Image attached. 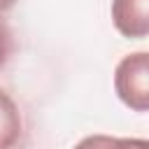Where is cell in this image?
I'll return each instance as SVG.
<instances>
[{"mask_svg": "<svg viewBox=\"0 0 149 149\" xmlns=\"http://www.w3.org/2000/svg\"><path fill=\"white\" fill-rule=\"evenodd\" d=\"M14 2H16V0H0V12L12 9V7H14Z\"/></svg>", "mask_w": 149, "mask_h": 149, "instance_id": "6", "label": "cell"}, {"mask_svg": "<svg viewBox=\"0 0 149 149\" xmlns=\"http://www.w3.org/2000/svg\"><path fill=\"white\" fill-rule=\"evenodd\" d=\"M23 135V119L16 102L0 88V149H12Z\"/></svg>", "mask_w": 149, "mask_h": 149, "instance_id": "3", "label": "cell"}, {"mask_svg": "<svg viewBox=\"0 0 149 149\" xmlns=\"http://www.w3.org/2000/svg\"><path fill=\"white\" fill-rule=\"evenodd\" d=\"M112 21L123 37H147L149 0H112Z\"/></svg>", "mask_w": 149, "mask_h": 149, "instance_id": "2", "label": "cell"}, {"mask_svg": "<svg viewBox=\"0 0 149 149\" xmlns=\"http://www.w3.org/2000/svg\"><path fill=\"white\" fill-rule=\"evenodd\" d=\"M12 47H14V42H12V30H9V26L0 19V70H2V68L7 65V61H9Z\"/></svg>", "mask_w": 149, "mask_h": 149, "instance_id": "5", "label": "cell"}, {"mask_svg": "<svg viewBox=\"0 0 149 149\" xmlns=\"http://www.w3.org/2000/svg\"><path fill=\"white\" fill-rule=\"evenodd\" d=\"M114 91L133 112H149V51H135L119 61Z\"/></svg>", "mask_w": 149, "mask_h": 149, "instance_id": "1", "label": "cell"}, {"mask_svg": "<svg viewBox=\"0 0 149 149\" xmlns=\"http://www.w3.org/2000/svg\"><path fill=\"white\" fill-rule=\"evenodd\" d=\"M74 149H149V140L140 137H109V135H91L74 144Z\"/></svg>", "mask_w": 149, "mask_h": 149, "instance_id": "4", "label": "cell"}]
</instances>
